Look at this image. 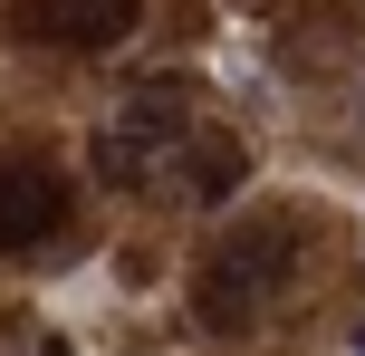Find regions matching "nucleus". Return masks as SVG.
I'll list each match as a JSON object with an SVG mask.
<instances>
[{
    "mask_svg": "<svg viewBox=\"0 0 365 356\" xmlns=\"http://www.w3.org/2000/svg\"><path fill=\"white\" fill-rule=\"evenodd\" d=\"M298 260H308V222H298V212H240V231H221V241L202 250V280H192L202 327H221V337L259 327L298 289Z\"/></svg>",
    "mask_w": 365,
    "mask_h": 356,
    "instance_id": "2",
    "label": "nucleus"
},
{
    "mask_svg": "<svg viewBox=\"0 0 365 356\" xmlns=\"http://www.w3.org/2000/svg\"><path fill=\"white\" fill-rule=\"evenodd\" d=\"M87 164H96V183L135 193V203H231L250 183V145L192 87H135L96 126Z\"/></svg>",
    "mask_w": 365,
    "mask_h": 356,
    "instance_id": "1",
    "label": "nucleus"
},
{
    "mask_svg": "<svg viewBox=\"0 0 365 356\" xmlns=\"http://www.w3.org/2000/svg\"><path fill=\"white\" fill-rule=\"evenodd\" d=\"M135 19H145V0H10V29L29 49H87V58L135 39Z\"/></svg>",
    "mask_w": 365,
    "mask_h": 356,
    "instance_id": "4",
    "label": "nucleus"
},
{
    "mask_svg": "<svg viewBox=\"0 0 365 356\" xmlns=\"http://www.w3.org/2000/svg\"><path fill=\"white\" fill-rule=\"evenodd\" d=\"M68 222H77L68 173L38 164V154H0V250H38V241H58Z\"/></svg>",
    "mask_w": 365,
    "mask_h": 356,
    "instance_id": "3",
    "label": "nucleus"
}]
</instances>
